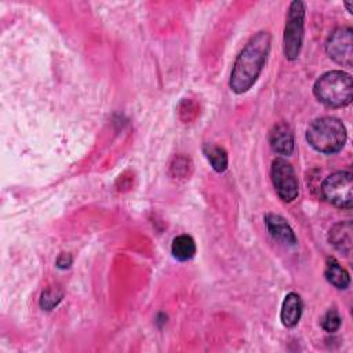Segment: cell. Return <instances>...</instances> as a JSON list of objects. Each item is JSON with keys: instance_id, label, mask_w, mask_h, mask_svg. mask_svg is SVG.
Returning a JSON list of instances; mask_svg holds the SVG:
<instances>
[{"instance_id": "cell-12", "label": "cell", "mask_w": 353, "mask_h": 353, "mask_svg": "<svg viewBox=\"0 0 353 353\" xmlns=\"http://www.w3.org/2000/svg\"><path fill=\"white\" fill-rule=\"evenodd\" d=\"M324 276H325L327 281L338 290H345L350 284L349 272L334 256L327 258Z\"/></svg>"}, {"instance_id": "cell-16", "label": "cell", "mask_w": 353, "mask_h": 353, "mask_svg": "<svg viewBox=\"0 0 353 353\" xmlns=\"http://www.w3.org/2000/svg\"><path fill=\"white\" fill-rule=\"evenodd\" d=\"M341 324H342V319H341V316H339V313H338V310L335 307L328 309L327 313L321 319V327L327 332L338 331Z\"/></svg>"}, {"instance_id": "cell-17", "label": "cell", "mask_w": 353, "mask_h": 353, "mask_svg": "<svg viewBox=\"0 0 353 353\" xmlns=\"http://www.w3.org/2000/svg\"><path fill=\"white\" fill-rule=\"evenodd\" d=\"M72 262H73V258H72L70 254H68V252H61V254L58 255L57 261H55V265H57V268H59V269H68V268L72 265Z\"/></svg>"}, {"instance_id": "cell-2", "label": "cell", "mask_w": 353, "mask_h": 353, "mask_svg": "<svg viewBox=\"0 0 353 353\" xmlns=\"http://www.w3.org/2000/svg\"><path fill=\"white\" fill-rule=\"evenodd\" d=\"M347 139L345 124L332 116L314 119L306 130L309 145L324 154H334L342 150Z\"/></svg>"}, {"instance_id": "cell-11", "label": "cell", "mask_w": 353, "mask_h": 353, "mask_svg": "<svg viewBox=\"0 0 353 353\" xmlns=\"http://www.w3.org/2000/svg\"><path fill=\"white\" fill-rule=\"evenodd\" d=\"M328 241L339 252L349 255L352 251V222L342 221L335 223L328 232Z\"/></svg>"}, {"instance_id": "cell-15", "label": "cell", "mask_w": 353, "mask_h": 353, "mask_svg": "<svg viewBox=\"0 0 353 353\" xmlns=\"http://www.w3.org/2000/svg\"><path fill=\"white\" fill-rule=\"evenodd\" d=\"M62 298H63L62 290H59L58 287H48L41 292L40 307L43 310H52L59 305Z\"/></svg>"}, {"instance_id": "cell-3", "label": "cell", "mask_w": 353, "mask_h": 353, "mask_svg": "<svg viewBox=\"0 0 353 353\" xmlns=\"http://www.w3.org/2000/svg\"><path fill=\"white\" fill-rule=\"evenodd\" d=\"M313 94L328 108L347 106L353 99L352 76L343 70L325 72L314 81Z\"/></svg>"}, {"instance_id": "cell-6", "label": "cell", "mask_w": 353, "mask_h": 353, "mask_svg": "<svg viewBox=\"0 0 353 353\" xmlns=\"http://www.w3.org/2000/svg\"><path fill=\"white\" fill-rule=\"evenodd\" d=\"M270 176H272L274 190L277 192L279 197L283 201L290 203L298 197V193H299L298 178L292 164L288 160L283 157H276L272 161Z\"/></svg>"}, {"instance_id": "cell-4", "label": "cell", "mask_w": 353, "mask_h": 353, "mask_svg": "<svg viewBox=\"0 0 353 353\" xmlns=\"http://www.w3.org/2000/svg\"><path fill=\"white\" fill-rule=\"evenodd\" d=\"M305 3L301 0L291 1L287 18H285V26H284V36H283V51L287 59L294 61L299 57L303 43V34H305Z\"/></svg>"}, {"instance_id": "cell-1", "label": "cell", "mask_w": 353, "mask_h": 353, "mask_svg": "<svg viewBox=\"0 0 353 353\" xmlns=\"http://www.w3.org/2000/svg\"><path fill=\"white\" fill-rule=\"evenodd\" d=\"M272 47V36L266 30L254 34L237 55L230 77L229 87L234 94H244L256 83L266 65Z\"/></svg>"}, {"instance_id": "cell-5", "label": "cell", "mask_w": 353, "mask_h": 353, "mask_svg": "<svg viewBox=\"0 0 353 353\" xmlns=\"http://www.w3.org/2000/svg\"><path fill=\"white\" fill-rule=\"evenodd\" d=\"M323 197L338 208H350L353 204V175L349 171H336L321 183Z\"/></svg>"}, {"instance_id": "cell-9", "label": "cell", "mask_w": 353, "mask_h": 353, "mask_svg": "<svg viewBox=\"0 0 353 353\" xmlns=\"http://www.w3.org/2000/svg\"><path fill=\"white\" fill-rule=\"evenodd\" d=\"M270 148L283 156H290L294 152V132L290 124L281 121L273 125L269 134Z\"/></svg>"}, {"instance_id": "cell-8", "label": "cell", "mask_w": 353, "mask_h": 353, "mask_svg": "<svg viewBox=\"0 0 353 353\" xmlns=\"http://www.w3.org/2000/svg\"><path fill=\"white\" fill-rule=\"evenodd\" d=\"M265 225L268 228V232L270 236L285 245H295L296 244V236L290 226V223L279 214L268 212L265 215Z\"/></svg>"}, {"instance_id": "cell-13", "label": "cell", "mask_w": 353, "mask_h": 353, "mask_svg": "<svg viewBox=\"0 0 353 353\" xmlns=\"http://www.w3.org/2000/svg\"><path fill=\"white\" fill-rule=\"evenodd\" d=\"M171 254L179 262L190 261L196 255V243L189 234H179L174 237L171 244Z\"/></svg>"}, {"instance_id": "cell-10", "label": "cell", "mask_w": 353, "mask_h": 353, "mask_svg": "<svg viewBox=\"0 0 353 353\" xmlns=\"http://www.w3.org/2000/svg\"><path fill=\"white\" fill-rule=\"evenodd\" d=\"M303 312V302L299 294L296 292H288L284 296V301L281 303L280 310V320L284 327L294 328L302 316Z\"/></svg>"}, {"instance_id": "cell-14", "label": "cell", "mask_w": 353, "mask_h": 353, "mask_svg": "<svg viewBox=\"0 0 353 353\" xmlns=\"http://www.w3.org/2000/svg\"><path fill=\"white\" fill-rule=\"evenodd\" d=\"M203 153L216 172H223L228 168V153L222 146L214 143H204Z\"/></svg>"}, {"instance_id": "cell-7", "label": "cell", "mask_w": 353, "mask_h": 353, "mask_svg": "<svg viewBox=\"0 0 353 353\" xmlns=\"http://www.w3.org/2000/svg\"><path fill=\"white\" fill-rule=\"evenodd\" d=\"M328 57L341 66L353 65V30L350 26H339L331 32L325 41Z\"/></svg>"}]
</instances>
